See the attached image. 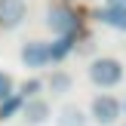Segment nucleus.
Instances as JSON below:
<instances>
[{
    "label": "nucleus",
    "mask_w": 126,
    "mask_h": 126,
    "mask_svg": "<svg viewBox=\"0 0 126 126\" xmlns=\"http://www.w3.org/2000/svg\"><path fill=\"white\" fill-rule=\"evenodd\" d=\"M126 68L120 59H114V55H98V59L89 62V80L92 86H98V89H114L117 83L123 80Z\"/></svg>",
    "instance_id": "obj_1"
},
{
    "label": "nucleus",
    "mask_w": 126,
    "mask_h": 126,
    "mask_svg": "<svg viewBox=\"0 0 126 126\" xmlns=\"http://www.w3.org/2000/svg\"><path fill=\"white\" fill-rule=\"evenodd\" d=\"M120 114H123V105L117 102L114 95H108V92H98V95L92 98V105H89V117H92V123H98V126H114L120 120Z\"/></svg>",
    "instance_id": "obj_2"
},
{
    "label": "nucleus",
    "mask_w": 126,
    "mask_h": 126,
    "mask_svg": "<svg viewBox=\"0 0 126 126\" xmlns=\"http://www.w3.org/2000/svg\"><path fill=\"white\" fill-rule=\"evenodd\" d=\"M46 25H49V31H52L55 37H71L74 31H77V16H74L68 6H52V9L46 12Z\"/></svg>",
    "instance_id": "obj_3"
},
{
    "label": "nucleus",
    "mask_w": 126,
    "mask_h": 126,
    "mask_svg": "<svg viewBox=\"0 0 126 126\" xmlns=\"http://www.w3.org/2000/svg\"><path fill=\"white\" fill-rule=\"evenodd\" d=\"M49 43H43V40H28L22 46V65L25 68H31V71H37V68H46L49 65Z\"/></svg>",
    "instance_id": "obj_4"
},
{
    "label": "nucleus",
    "mask_w": 126,
    "mask_h": 126,
    "mask_svg": "<svg viewBox=\"0 0 126 126\" xmlns=\"http://www.w3.org/2000/svg\"><path fill=\"white\" fill-rule=\"evenodd\" d=\"M28 18V3L25 0H0V28L12 31Z\"/></svg>",
    "instance_id": "obj_5"
},
{
    "label": "nucleus",
    "mask_w": 126,
    "mask_h": 126,
    "mask_svg": "<svg viewBox=\"0 0 126 126\" xmlns=\"http://www.w3.org/2000/svg\"><path fill=\"white\" fill-rule=\"evenodd\" d=\"M49 117H52V108H49L46 98H28L22 108V120L28 126H43V123H49Z\"/></svg>",
    "instance_id": "obj_6"
},
{
    "label": "nucleus",
    "mask_w": 126,
    "mask_h": 126,
    "mask_svg": "<svg viewBox=\"0 0 126 126\" xmlns=\"http://www.w3.org/2000/svg\"><path fill=\"white\" fill-rule=\"evenodd\" d=\"M92 18L102 25H108V28H117L126 34V9H111V6H102V9L92 12Z\"/></svg>",
    "instance_id": "obj_7"
},
{
    "label": "nucleus",
    "mask_w": 126,
    "mask_h": 126,
    "mask_svg": "<svg viewBox=\"0 0 126 126\" xmlns=\"http://www.w3.org/2000/svg\"><path fill=\"white\" fill-rule=\"evenodd\" d=\"M55 126H86V111L77 105H65L55 117Z\"/></svg>",
    "instance_id": "obj_8"
},
{
    "label": "nucleus",
    "mask_w": 126,
    "mask_h": 126,
    "mask_svg": "<svg viewBox=\"0 0 126 126\" xmlns=\"http://www.w3.org/2000/svg\"><path fill=\"white\" fill-rule=\"evenodd\" d=\"M71 52H74V34L71 37H55V40L49 43V59L52 62H65Z\"/></svg>",
    "instance_id": "obj_9"
},
{
    "label": "nucleus",
    "mask_w": 126,
    "mask_h": 126,
    "mask_svg": "<svg viewBox=\"0 0 126 126\" xmlns=\"http://www.w3.org/2000/svg\"><path fill=\"white\" fill-rule=\"evenodd\" d=\"M22 108H25V98L18 92H12L6 102H0V120H12L16 114H22Z\"/></svg>",
    "instance_id": "obj_10"
},
{
    "label": "nucleus",
    "mask_w": 126,
    "mask_h": 126,
    "mask_svg": "<svg viewBox=\"0 0 126 126\" xmlns=\"http://www.w3.org/2000/svg\"><path fill=\"white\" fill-rule=\"evenodd\" d=\"M71 86H74V80H71V74H65V71H55L52 77H49V89L59 92V95H65Z\"/></svg>",
    "instance_id": "obj_11"
},
{
    "label": "nucleus",
    "mask_w": 126,
    "mask_h": 126,
    "mask_svg": "<svg viewBox=\"0 0 126 126\" xmlns=\"http://www.w3.org/2000/svg\"><path fill=\"white\" fill-rule=\"evenodd\" d=\"M37 92H40V80L37 77H31V80H25L22 86H18V95L28 102V98H37Z\"/></svg>",
    "instance_id": "obj_12"
},
{
    "label": "nucleus",
    "mask_w": 126,
    "mask_h": 126,
    "mask_svg": "<svg viewBox=\"0 0 126 126\" xmlns=\"http://www.w3.org/2000/svg\"><path fill=\"white\" fill-rule=\"evenodd\" d=\"M12 89H16V83H12V77L6 71H0V102H6V98L12 95Z\"/></svg>",
    "instance_id": "obj_13"
},
{
    "label": "nucleus",
    "mask_w": 126,
    "mask_h": 126,
    "mask_svg": "<svg viewBox=\"0 0 126 126\" xmlns=\"http://www.w3.org/2000/svg\"><path fill=\"white\" fill-rule=\"evenodd\" d=\"M111 9H126V0H108Z\"/></svg>",
    "instance_id": "obj_14"
},
{
    "label": "nucleus",
    "mask_w": 126,
    "mask_h": 126,
    "mask_svg": "<svg viewBox=\"0 0 126 126\" xmlns=\"http://www.w3.org/2000/svg\"><path fill=\"white\" fill-rule=\"evenodd\" d=\"M89 3H92V0H89Z\"/></svg>",
    "instance_id": "obj_15"
}]
</instances>
